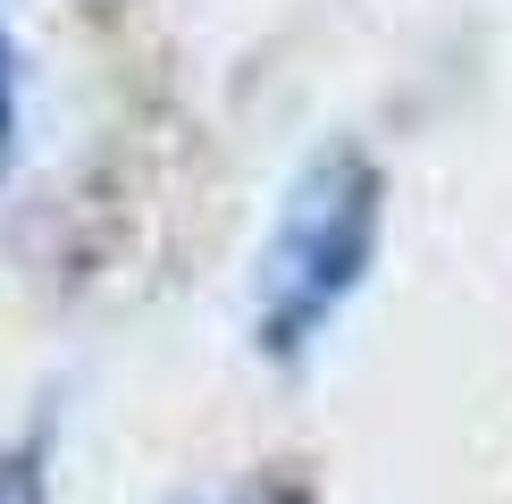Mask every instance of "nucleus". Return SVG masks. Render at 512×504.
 I'll list each match as a JSON object with an SVG mask.
<instances>
[{
    "label": "nucleus",
    "mask_w": 512,
    "mask_h": 504,
    "mask_svg": "<svg viewBox=\"0 0 512 504\" xmlns=\"http://www.w3.org/2000/svg\"><path fill=\"white\" fill-rule=\"evenodd\" d=\"M378 202H387V185L361 143H328L319 160H303L261 244V278H252V345L269 362H294L336 320V303L370 278Z\"/></svg>",
    "instance_id": "obj_1"
},
{
    "label": "nucleus",
    "mask_w": 512,
    "mask_h": 504,
    "mask_svg": "<svg viewBox=\"0 0 512 504\" xmlns=\"http://www.w3.org/2000/svg\"><path fill=\"white\" fill-rule=\"evenodd\" d=\"M17 168V42L0 26V177Z\"/></svg>",
    "instance_id": "obj_2"
},
{
    "label": "nucleus",
    "mask_w": 512,
    "mask_h": 504,
    "mask_svg": "<svg viewBox=\"0 0 512 504\" xmlns=\"http://www.w3.org/2000/svg\"><path fill=\"white\" fill-rule=\"evenodd\" d=\"M236 504H311V488H294V479H269V488H252Z\"/></svg>",
    "instance_id": "obj_3"
}]
</instances>
